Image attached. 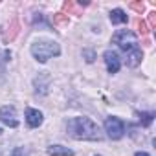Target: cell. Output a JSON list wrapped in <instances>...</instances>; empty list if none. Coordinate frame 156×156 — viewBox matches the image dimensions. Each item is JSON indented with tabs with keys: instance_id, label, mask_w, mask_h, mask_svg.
I'll use <instances>...</instances> for the list:
<instances>
[{
	"instance_id": "obj_1",
	"label": "cell",
	"mask_w": 156,
	"mask_h": 156,
	"mask_svg": "<svg viewBox=\"0 0 156 156\" xmlns=\"http://www.w3.org/2000/svg\"><path fill=\"white\" fill-rule=\"evenodd\" d=\"M66 130L72 138L75 140H90V141H99L103 138L101 129L98 123H94L90 118H72L66 123Z\"/></svg>"
},
{
	"instance_id": "obj_2",
	"label": "cell",
	"mask_w": 156,
	"mask_h": 156,
	"mask_svg": "<svg viewBox=\"0 0 156 156\" xmlns=\"http://www.w3.org/2000/svg\"><path fill=\"white\" fill-rule=\"evenodd\" d=\"M61 53V46L53 41H37L31 44V55L39 62H46L51 57H57Z\"/></svg>"
},
{
	"instance_id": "obj_3",
	"label": "cell",
	"mask_w": 156,
	"mask_h": 156,
	"mask_svg": "<svg viewBox=\"0 0 156 156\" xmlns=\"http://www.w3.org/2000/svg\"><path fill=\"white\" fill-rule=\"evenodd\" d=\"M112 42L118 44L119 50H123L125 53H130L134 50H138V37L130 31V30H119L112 35Z\"/></svg>"
},
{
	"instance_id": "obj_4",
	"label": "cell",
	"mask_w": 156,
	"mask_h": 156,
	"mask_svg": "<svg viewBox=\"0 0 156 156\" xmlns=\"http://www.w3.org/2000/svg\"><path fill=\"white\" fill-rule=\"evenodd\" d=\"M105 132L110 140H121L125 134V123L116 116H108L105 119Z\"/></svg>"
},
{
	"instance_id": "obj_5",
	"label": "cell",
	"mask_w": 156,
	"mask_h": 156,
	"mask_svg": "<svg viewBox=\"0 0 156 156\" xmlns=\"http://www.w3.org/2000/svg\"><path fill=\"white\" fill-rule=\"evenodd\" d=\"M0 121L8 127H11V129L19 127V118H17V110L13 105H6V107L0 108Z\"/></svg>"
},
{
	"instance_id": "obj_6",
	"label": "cell",
	"mask_w": 156,
	"mask_h": 156,
	"mask_svg": "<svg viewBox=\"0 0 156 156\" xmlns=\"http://www.w3.org/2000/svg\"><path fill=\"white\" fill-rule=\"evenodd\" d=\"M103 57H105V64H107L108 73H118L119 68H121V59H119V55H118L114 50H107V51L103 53Z\"/></svg>"
},
{
	"instance_id": "obj_7",
	"label": "cell",
	"mask_w": 156,
	"mask_h": 156,
	"mask_svg": "<svg viewBox=\"0 0 156 156\" xmlns=\"http://www.w3.org/2000/svg\"><path fill=\"white\" fill-rule=\"evenodd\" d=\"M50 83H51V77L46 73V72H41L37 77H35V81H33V85H35V90H37V94H48V88H50Z\"/></svg>"
},
{
	"instance_id": "obj_8",
	"label": "cell",
	"mask_w": 156,
	"mask_h": 156,
	"mask_svg": "<svg viewBox=\"0 0 156 156\" xmlns=\"http://www.w3.org/2000/svg\"><path fill=\"white\" fill-rule=\"evenodd\" d=\"M42 119H44V116H42L41 110H37V108H28L26 110V123L31 129H37L39 125H42Z\"/></svg>"
},
{
	"instance_id": "obj_9",
	"label": "cell",
	"mask_w": 156,
	"mask_h": 156,
	"mask_svg": "<svg viewBox=\"0 0 156 156\" xmlns=\"http://www.w3.org/2000/svg\"><path fill=\"white\" fill-rule=\"evenodd\" d=\"M48 154L50 156H73V151L64 147V145H50L48 147Z\"/></svg>"
},
{
	"instance_id": "obj_10",
	"label": "cell",
	"mask_w": 156,
	"mask_h": 156,
	"mask_svg": "<svg viewBox=\"0 0 156 156\" xmlns=\"http://www.w3.org/2000/svg\"><path fill=\"white\" fill-rule=\"evenodd\" d=\"M141 59H143V51L138 48V50H134V51H130V53H127V64L130 66V68H136L140 62H141Z\"/></svg>"
},
{
	"instance_id": "obj_11",
	"label": "cell",
	"mask_w": 156,
	"mask_h": 156,
	"mask_svg": "<svg viewBox=\"0 0 156 156\" xmlns=\"http://www.w3.org/2000/svg\"><path fill=\"white\" fill-rule=\"evenodd\" d=\"M129 20V17H127V13L123 11V9H112L110 11V22L112 24H125Z\"/></svg>"
},
{
	"instance_id": "obj_12",
	"label": "cell",
	"mask_w": 156,
	"mask_h": 156,
	"mask_svg": "<svg viewBox=\"0 0 156 156\" xmlns=\"http://www.w3.org/2000/svg\"><path fill=\"white\" fill-rule=\"evenodd\" d=\"M138 116H140V121H141L143 127H149L154 119V112H140Z\"/></svg>"
},
{
	"instance_id": "obj_13",
	"label": "cell",
	"mask_w": 156,
	"mask_h": 156,
	"mask_svg": "<svg viewBox=\"0 0 156 156\" xmlns=\"http://www.w3.org/2000/svg\"><path fill=\"white\" fill-rule=\"evenodd\" d=\"M68 22V15H62V13H57V15H53V24H66Z\"/></svg>"
},
{
	"instance_id": "obj_14",
	"label": "cell",
	"mask_w": 156,
	"mask_h": 156,
	"mask_svg": "<svg viewBox=\"0 0 156 156\" xmlns=\"http://www.w3.org/2000/svg\"><path fill=\"white\" fill-rule=\"evenodd\" d=\"M83 57L87 59V62H94V59H96V53H94L92 50H83Z\"/></svg>"
},
{
	"instance_id": "obj_15",
	"label": "cell",
	"mask_w": 156,
	"mask_h": 156,
	"mask_svg": "<svg viewBox=\"0 0 156 156\" xmlns=\"http://www.w3.org/2000/svg\"><path fill=\"white\" fill-rule=\"evenodd\" d=\"M136 24H138V30L141 31V35H147V33H149V28H147V24H145L143 20H138Z\"/></svg>"
},
{
	"instance_id": "obj_16",
	"label": "cell",
	"mask_w": 156,
	"mask_h": 156,
	"mask_svg": "<svg viewBox=\"0 0 156 156\" xmlns=\"http://www.w3.org/2000/svg\"><path fill=\"white\" fill-rule=\"evenodd\" d=\"M130 8H132V9H136L138 13H143V9H145V6H143V4H140V2H132V4H130Z\"/></svg>"
},
{
	"instance_id": "obj_17",
	"label": "cell",
	"mask_w": 156,
	"mask_h": 156,
	"mask_svg": "<svg viewBox=\"0 0 156 156\" xmlns=\"http://www.w3.org/2000/svg\"><path fill=\"white\" fill-rule=\"evenodd\" d=\"M11 156H26V151H24L22 147H17V149L11 152Z\"/></svg>"
},
{
	"instance_id": "obj_18",
	"label": "cell",
	"mask_w": 156,
	"mask_h": 156,
	"mask_svg": "<svg viewBox=\"0 0 156 156\" xmlns=\"http://www.w3.org/2000/svg\"><path fill=\"white\" fill-rule=\"evenodd\" d=\"M0 73H4V59L0 55Z\"/></svg>"
},
{
	"instance_id": "obj_19",
	"label": "cell",
	"mask_w": 156,
	"mask_h": 156,
	"mask_svg": "<svg viewBox=\"0 0 156 156\" xmlns=\"http://www.w3.org/2000/svg\"><path fill=\"white\" fill-rule=\"evenodd\" d=\"M134 156H151V154H147V152H136Z\"/></svg>"
},
{
	"instance_id": "obj_20",
	"label": "cell",
	"mask_w": 156,
	"mask_h": 156,
	"mask_svg": "<svg viewBox=\"0 0 156 156\" xmlns=\"http://www.w3.org/2000/svg\"><path fill=\"white\" fill-rule=\"evenodd\" d=\"M0 134H2V129H0Z\"/></svg>"
},
{
	"instance_id": "obj_21",
	"label": "cell",
	"mask_w": 156,
	"mask_h": 156,
	"mask_svg": "<svg viewBox=\"0 0 156 156\" xmlns=\"http://www.w3.org/2000/svg\"><path fill=\"white\" fill-rule=\"evenodd\" d=\"M96 156H99V154H96Z\"/></svg>"
}]
</instances>
